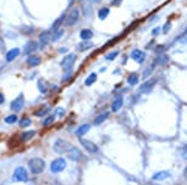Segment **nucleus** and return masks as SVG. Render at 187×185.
I'll return each mask as SVG.
<instances>
[{"label":"nucleus","instance_id":"ddd939ff","mask_svg":"<svg viewBox=\"0 0 187 185\" xmlns=\"http://www.w3.org/2000/svg\"><path fill=\"white\" fill-rule=\"evenodd\" d=\"M154 62H155V65H158V66H166L169 64V56L166 54H159L158 56H157V59L154 60Z\"/></svg>","mask_w":187,"mask_h":185},{"label":"nucleus","instance_id":"8fccbe9b","mask_svg":"<svg viewBox=\"0 0 187 185\" xmlns=\"http://www.w3.org/2000/svg\"><path fill=\"white\" fill-rule=\"evenodd\" d=\"M80 1H82V0H80Z\"/></svg>","mask_w":187,"mask_h":185},{"label":"nucleus","instance_id":"4be33fe9","mask_svg":"<svg viewBox=\"0 0 187 185\" xmlns=\"http://www.w3.org/2000/svg\"><path fill=\"white\" fill-rule=\"evenodd\" d=\"M65 18H66V17H65V13H64V15H62V16H60V17H59V18L56 20V21H55V22H54V24H53V27H52V29H50V32H52V33H54L55 31H58V29H60V28H59V27L61 26V23H62V22H65Z\"/></svg>","mask_w":187,"mask_h":185},{"label":"nucleus","instance_id":"dca6fc26","mask_svg":"<svg viewBox=\"0 0 187 185\" xmlns=\"http://www.w3.org/2000/svg\"><path fill=\"white\" fill-rule=\"evenodd\" d=\"M18 55H20V49L18 47H13V49H11L8 54H6V61H8V62H11V61L16 56H18Z\"/></svg>","mask_w":187,"mask_h":185},{"label":"nucleus","instance_id":"09e8293b","mask_svg":"<svg viewBox=\"0 0 187 185\" xmlns=\"http://www.w3.org/2000/svg\"><path fill=\"white\" fill-rule=\"evenodd\" d=\"M72 1H73V0H68V6H71V4H72Z\"/></svg>","mask_w":187,"mask_h":185},{"label":"nucleus","instance_id":"bb28decb","mask_svg":"<svg viewBox=\"0 0 187 185\" xmlns=\"http://www.w3.org/2000/svg\"><path fill=\"white\" fill-rule=\"evenodd\" d=\"M122 106V98H117L116 100H114L113 105H111V110L114 112H117Z\"/></svg>","mask_w":187,"mask_h":185},{"label":"nucleus","instance_id":"a211bd4d","mask_svg":"<svg viewBox=\"0 0 187 185\" xmlns=\"http://www.w3.org/2000/svg\"><path fill=\"white\" fill-rule=\"evenodd\" d=\"M89 129H91V124H88V123H86V124H82L77 129H76V135L77 136H82V135H85Z\"/></svg>","mask_w":187,"mask_h":185},{"label":"nucleus","instance_id":"1a4fd4ad","mask_svg":"<svg viewBox=\"0 0 187 185\" xmlns=\"http://www.w3.org/2000/svg\"><path fill=\"white\" fill-rule=\"evenodd\" d=\"M67 157L73 162H80L83 158V155L77 147H71L67 151Z\"/></svg>","mask_w":187,"mask_h":185},{"label":"nucleus","instance_id":"c9c22d12","mask_svg":"<svg viewBox=\"0 0 187 185\" xmlns=\"http://www.w3.org/2000/svg\"><path fill=\"white\" fill-rule=\"evenodd\" d=\"M55 114L59 116V117H62V116L65 114V110L62 108V107H58V108H56V111H55Z\"/></svg>","mask_w":187,"mask_h":185},{"label":"nucleus","instance_id":"5701e85b","mask_svg":"<svg viewBox=\"0 0 187 185\" xmlns=\"http://www.w3.org/2000/svg\"><path fill=\"white\" fill-rule=\"evenodd\" d=\"M155 62H152L145 70L143 71V74H142V77H143V79H145V78H148L152 73H153V71H154V68H155Z\"/></svg>","mask_w":187,"mask_h":185},{"label":"nucleus","instance_id":"2eb2a0df","mask_svg":"<svg viewBox=\"0 0 187 185\" xmlns=\"http://www.w3.org/2000/svg\"><path fill=\"white\" fill-rule=\"evenodd\" d=\"M36 135V131H28V132H23L22 134L20 135V140L22 142H26V141H30L33 136Z\"/></svg>","mask_w":187,"mask_h":185},{"label":"nucleus","instance_id":"9b49d317","mask_svg":"<svg viewBox=\"0 0 187 185\" xmlns=\"http://www.w3.org/2000/svg\"><path fill=\"white\" fill-rule=\"evenodd\" d=\"M23 105H25V100H23V95L21 94L18 98H16L15 100H13L12 102H11V105H10V107H11V110L12 111H15V112H18V111H21L22 110V107H23Z\"/></svg>","mask_w":187,"mask_h":185},{"label":"nucleus","instance_id":"49530a36","mask_svg":"<svg viewBox=\"0 0 187 185\" xmlns=\"http://www.w3.org/2000/svg\"><path fill=\"white\" fill-rule=\"evenodd\" d=\"M143 185H159V184H157V183H153V182H150V183H145V184H143Z\"/></svg>","mask_w":187,"mask_h":185},{"label":"nucleus","instance_id":"c03bdc74","mask_svg":"<svg viewBox=\"0 0 187 185\" xmlns=\"http://www.w3.org/2000/svg\"><path fill=\"white\" fill-rule=\"evenodd\" d=\"M4 101H5V98H4V95L0 93V104H4Z\"/></svg>","mask_w":187,"mask_h":185},{"label":"nucleus","instance_id":"6ab92c4d","mask_svg":"<svg viewBox=\"0 0 187 185\" xmlns=\"http://www.w3.org/2000/svg\"><path fill=\"white\" fill-rule=\"evenodd\" d=\"M27 64H28V66H31V67H36V66L40 65V57L37 56V55H32V56H30L28 59H27Z\"/></svg>","mask_w":187,"mask_h":185},{"label":"nucleus","instance_id":"f3484780","mask_svg":"<svg viewBox=\"0 0 187 185\" xmlns=\"http://www.w3.org/2000/svg\"><path fill=\"white\" fill-rule=\"evenodd\" d=\"M93 46H94V44L92 42H87V40H85V42H82L77 45V50L78 51H86V50L92 49Z\"/></svg>","mask_w":187,"mask_h":185},{"label":"nucleus","instance_id":"0eeeda50","mask_svg":"<svg viewBox=\"0 0 187 185\" xmlns=\"http://www.w3.org/2000/svg\"><path fill=\"white\" fill-rule=\"evenodd\" d=\"M155 83H157L155 79H148L147 82H144V83L140 88H138V93H141V94H149L152 90H153V88L155 87Z\"/></svg>","mask_w":187,"mask_h":185},{"label":"nucleus","instance_id":"393cba45","mask_svg":"<svg viewBox=\"0 0 187 185\" xmlns=\"http://www.w3.org/2000/svg\"><path fill=\"white\" fill-rule=\"evenodd\" d=\"M80 37L83 39V40H89L92 37H93V32L91 29H82L81 33H80Z\"/></svg>","mask_w":187,"mask_h":185},{"label":"nucleus","instance_id":"20e7f679","mask_svg":"<svg viewBox=\"0 0 187 185\" xmlns=\"http://www.w3.org/2000/svg\"><path fill=\"white\" fill-rule=\"evenodd\" d=\"M66 168V161L64 158H56V160H54L50 164V169H52V172L53 173H60L62 172Z\"/></svg>","mask_w":187,"mask_h":185},{"label":"nucleus","instance_id":"c756f323","mask_svg":"<svg viewBox=\"0 0 187 185\" xmlns=\"http://www.w3.org/2000/svg\"><path fill=\"white\" fill-rule=\"evenodd\" d=\"M64 36V29H58V31H55L53 33V37H52V42H58V40Z\"/></svg>","mask_w":187,"mask_h":185},{"label":"nucleus","instance_id":"a19ab883","mask_svg":"<svg viewBox=\"0 0 187 185\" xmlns=\"http://www.w3.org/2000/svg\"><path fill=\"white\" fill-rule=\"evenodd\" d=\"M121 1H122V0H113L111 5H114V6H119V5L121 4Z\"/></svg>","mask_w":187,"mask_h":185},{"label":"nucleus","instance_id":"39448f33","mask_svg":"<svg viewBox=\"0 0 187 185\" xmlns=\"http://www.w3.org/2000/svg\"><path fill=\"white\" fill-rule=\"evenodd\" d=\"M78 18H80V11H78V9H72L71 11H70V13L66 16V18H65V22H64V24L65 26H73L76 22L78 21Z\"/></svg>","mask_w":187,"mask_h":185},{"label":"nucleus","instance_id":"6e6552de","mask_svg":"<svg viewBox=\"0 0 187 185\" xmlns=\"http://www.w3.org/2000/svg\"><path fill=\"white\" fill-rule=\"evenodd\" d=\"M145 57H147L145 52L140 50V49H135V50H132V52H131V59H132L133 61H136L137 64H140V65H142L144 62Z\"/></svg>","mask_w":187,"mask_h":185},{"label":"nucleus","instance_id":"cd10ccee","mask_svg":"<svg viewBox=\"0 0 187 185\" xmlns=\"http://www.w3.org/2000/svg\"><path fill=\"white\" fill-rule=\"evenodd\" d=\"M37 85H38V89H39V91L42 94H45L48 91V84H47V82H44L43 79H39Z\"/></svg>","mask_w":187,"mask_h":185},{"label":"nucleus","instance_id":"f03ea898","mask_svg":"<svg viewBox=\"0 0 187 185\" xmlns=\"http://www.w3.org/2000/svg\"><path fill=\"white\" fill-rule=\"evenodd\" d=\"M71 147H72V146H71V144L68 142L67 140H64V139H58L56 141L54 142V145H53L54 151L56 152V154H59V155L67 152Z\"/></svg>","mask_w":187,"mask_h":185},{"label":"nucleus","instance_id":"9d476101","mask_svg":"<svg viewBox=\"0 0 187 185\" xmlns=\"http://www.w3.org/2000/svg\"><path fill=\"white\" fill-rule=\"evenodd\" d=\"M81 145L85 147L86 151L88 152H91V154H95V152H98V146L95 145V144L91 140H87V139H81Z\"/></svg>","mask_w":187,"mask_h":185},{"label":"nucleus","instance_id":"a18cd8bd","mask_svg":"<svg viewBox=\"0 0 187 185\" xmlns=\"http://www.w3.org/2000/svg\"><path fill=\"white\" fill-rule=\"evenodd\" d=\"M89 1H91L92 4H98V3H100L102 0H89Z\"/></svg>","mask_w":187,"mask_h":185},{"label":"nucleus","instance_id":"7c9ffc66","mask_svg":"<svg viewBox=\"0 0 187 185\" xmlns=\"http://www.w3.org/2000/svg\"><path fill=\"white\" fill-rule=\"evenodd\" d=\"M17 116L16 114H10V116H8V117H5V122L8 123V124H13V123H16L17 122Z\"/></svg>","mask_w":187,"mask_h":185},{"label":"nucleus","instance_id":"7ed1b4c3","mask_svg":"<svg viewBox=\"0 0 187 185\" xmlns=\"http://www.w3.org/2000/svg\"><path fill=\"white\" fill-rule=\"evenodd\" d=\"M13 182H23L27 183L28 182V173H27L26 168L23 167H17L15 170H13V175H12Z\"/></svg>","mask_w":187,"mask_h":185},{"label":"nucleus","instance_id":"4468645a","mask_svg":"<svg viewBox=\"0 0 187 185\" xmlns=\"http://www.w3.org/2000/svg\"><path fill=\"white\" fill-rule=\"evenodd\" d=\"M37 49H38V43H36V42H33V40H31V42H28V43L25 45V54H26V55L33 54Z\"/></svg>","mask_w":187,"mask_h":185},{"label":"nucleus","instance_id":"412c9836","mask_svg":"<svg viewBox=\"0 0 187 185\" xmlns=\"http://www.w3.org/2000/svg\"><path fill=\"white\" fill-rule=\"evenodd\" d=\"M108 117H109V112H104V113L98 114V116H97V117L94 118V121H93L94 126H99V124H102V123L105 121Z\"/></svg>","mask_w":187,"mask_h":185},{"label":"nucleus","instance_id":"37998d69","mask_svg":"<svg viewBox=\"0 0 187 185\" xmlns=\"http://www.w3.org/2000/svg\"><path fill=\"white\" fill-rule=\"evenodd\" d=\"M59 52H61V54L67 52V47H60V49H59Z\"/></svg>","mask_w":187,"mask_h":185},{"label":"nucleus","instance_id":"f8f14e48","mask_svg":"<svg viewBox=\"0 0 187 185\" xmlns=\"http://www.w3.org/2000/svg\"><path fill=\"white\" fill-rule=\"evenodd\" d=\"M52 37H53V33L50 31H47V32H42V34L39 36V42L42 45H48L52 42Z\"/></svg>","mask_w":187,"mask_h":185},{"label":"nucleus","instance_id":"a878e982","mask_svg":"<svg viewBox=\"0 0 187 185\" xmlns=\"http://www.w3.org/2000/svg\"><path fill=\"white\" fill-rule=\"evenodd\" d=\"M138 74L137 73H131L130 76L127 77V83H128V85H136L137 83H138Z\"/></svg>","mask_w":187,"mask_h":185},{"label":"nucleus","instance_id":"58836bf2","mask_svg":"<svg viewBox=\"0 0 187 185\" xmlns=\"http://www.w3.org/2000/svg\"><path fill=\"white\" fill-rule=\"evenodd\" d=\"M181 154H182V157H183V158H185V160H187V145H185V146L182 147Z\"/></svg>","mask_w":187,"mask_h":185},{"label":"nucleus","instance_id":"423d86ee","mask_svg":"<svg viewBox=\"0 0 187 185\" xmlns=\"http://www.w3.org/2000/svg\"><path fill=\"white\" fill-rule=\"evenodd\" d=\"M76 61V55L75 54H68L61 60V67L64 68V71H70L73 64Z\"/></svg>","mask_w":187,"mask_h":185},{"label":"nucleus","instance_id":"b1692460","mask_svg":"<svg viewBox=\"0 0 187 185\" xmlns=\"http://www.w3.org/2000/svg\"><path fill=\"white\" fill-rule=\"evenodd\" d=\"M109 13H110V9L109 8H102L99 11H98V17H99V20H105L108 16H109Z\"/></svg>","mask_w":187,"mask_h":185},{"label":"nucleus","instance_id":"72a5a7b5","mask_svg":"<svg viewBox=\"0 0 187 185\" xmlns=\"http://www.w3.org/2000/svg\"><path fill=\"white\" fill-rule=\"evenodd\" d=\"M117 55H119V51H111V52H109V54L105 55V60L111 61V60H114V59L117 57Z\"/></svg>","mask_w":187,"mask_h":185},{"label":"nucleus","instance_id":"f704fd0d","mask_svg":"<svg viewBox=\"0 0 187 185\" xmlns=\"http://www.w3.org/2000/svg\"><path fill=\"white\" fill-rule=\"evenodd\" d=\"M54 121H55V116H49L48 118H45V119H44L43 126H50Z\"/></svg>","mask_w":187,"mask_h":185},{"label":"nucleus","instance_id":"f257e3e1","mask_svg":"<svg viewBox=\"0 0 187 185\" xmlns=\"http://www.w3.org/2000/svg\"><path fill=\"white\" fill-rule=\"evenodd\" d=\"M28 167L33 174H40L45 169V162L39 157H34L28 161Z\"/></svg>","mask_w":187,"mask_h":185},{"label":"nucleus","instance_id":"4c0bfd02","mask_svg":"<svg viewBox=\"0 0 187 185\" xmlns=\"http://www.w3.org/2000/svg\"><path fill=\"white\" fill-rule=\"evenodd\" d=\"M170 27H171L170 22H166V23L164 24V27H163V33H164V34L168 33V32H169V29H170Z\"/></svg>","mask_w":187,"mask_h":185},{"label":"nucleus","instance_id":"473e14b6","mask_svg":"<svg viewBox=\"0 0 187 185\" xmlns=\"http://www.w3.org/2000/svg\"><path fill=\"white\" fill-rule=\"evenodd\" d=\"M48 111H49V107H42L40 110H38L37 112H34V114L37 116V117H42V116H44L45 113H48Z\"/></svg>","mask_w":187,"mask_h":185},{"label":"nucleus","instance_id":"ea45409f","mask_svg":"<svg viewBox=\"0 0 187 185\" xmlns=\"http://www.w3.org/2000/svg\"><path fill=\"white\" fill-rule=\"evenodd\" d=\"M159 32H160V28H159V27H155V28L152 31V34L155 37V36H158V34H159Z\"/></svg>","mask_w":187,"mask_h":185},{"label":"nucleus","instance_id":"de8ad7c7","mask_svg":"<svg viewBox=\"0 0 187 185\" xmlns=\"http://www.w3.org/2000/svg\"><path fill=\"white\" fill-rule=\"evenodd\" d=\"M183 175H185V178L187 179V167L185 168V170H183Z\"/></svg>","mask_w":187,"mask_h":185},{"label":"nucleus","instance_id":"e433bc0d","mask_svg":"<svg viewBox=\"0 0 187 185\" xmlns=\"http://www.w3.org/2000/svg\"><path fill=\"white\" fill-rule=\"evenodd\" d=\"M21 31H22L23 33H26V34H30V33L33 32V28H32V27H21Z\"/></svg>","mask_w":187,"mask_h":185},{"label":"nucleus","instance_id":"c85d7f7f","mask_svg":"<svg viewBox=\"0 0 187 185\" xmlns=\"http://www.w3.org/2000/svg\"><path fill=\"white\" fill-rule=\"evenodd\" d=\"M95 80H97V73L93 72V73H91V74H89V76L87 77V79L85 80V84H86L87 87H91Z\"/></svg>","mask_w":187,"mask_h":185},{"label":"nucleus","instance_id":"79ce46f5","mask_svg":"<svg viewBox=\"0 0 187 185\" xmlns=\"http://www.w3.org/2000/svg\"><path fill=\"white\" fill-rule=\"evenodd\" d=\"M3 49H4V40L0 37V50H3Z\"/></svg>","mask_w":187,"mask_h":185},{"label":"nucleus","instance_id":"2f4dec72","mask_svg":"<svg viewBox=\"0 0 187 185\" xmlns=\"http://www.w3.org/2000/svg\"><path fill=\"white\" fill-rule=\"evenodd\" d=\"M20 127L21 128H26V127H28V126H31L32 124V121L30 119V118H27V117H25V118H22L20 121Z\"/></svg>","mask_w":187,"mask_h":185},{"label":"nucleus","instance_id":"aec40b11","mask_svg":"<svg viewBox=\"0 0 187 185\" xmlns=\"http://www.w3.org/2000/svg\"><path fill=\"white\" fill-rule=\"evenodd\" d=\"M170 177V173L166 172V170H162V172H158L155 174H153V177H152V179L154 180H164L166 179V178Z\"/></svg>","mask_w":187,"mask_h":185}]
</instances>
